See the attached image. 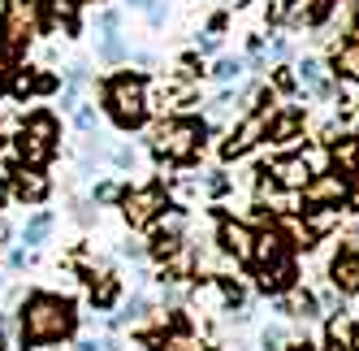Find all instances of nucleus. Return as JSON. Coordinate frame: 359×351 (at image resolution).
Here are the masks:
<instances>
[{"mask_svg":"<svg viewBox=\"0 0 359 351\" xmlns=\"http://www.w3.org/2000/svg\"><path fill=\"white\" fill-rule=\"evenodd\" d=\"M74 325H79V312H74L69 299L39 291V295L27 299V308H22V347L39 351L48 343H61V338L74 334Z\"/></svg>","mask_w":359,"mask_h":351,"instance_id":"obj_1","label":"nucleus"},{"mask_svg":"<svg viewBox=\"0 0 359 351\" xmlns=\"http://www.w3.org/2000/svg\"><path fill=\"white\" fill-rule=\"evenodd\" d=\"M39 0H5L0 5V48L5 53H27L31 35H39Z\"/></svg>","mask_w":359,"mask_h":351,"instance_id":"obj_2","label":"nucleus"},{"mask_svg":"<svg viewBox=\"0 0 359 351\" xmlns=\"http://www.w3.org/2000/svg\"><path fill=\"white\" fill-rule=\"evenodd\" d=\"M104 105H109L117 126L135 131L147 117V87H143V79H135V74H117V79L104 87Z\"/></svg>","mask_w":359,"mask_h":351,"instance_id":"obj_3","label":"nucleus"},{"mask_svg":"<svg viewBox=\"0 0 359 351\" xmlns=\"http://www.w3.org/2000/svg\"><path fill=\"white\" fill-rule=\"evenodd\" d=\"M18 152H22L27 165H43L48 157L57 152V121L48 113H35L27 121V131H22V139H18Z\"/></svg>","mask_w":359,"mask_h":351,"instance_id":"obj_4","label":"nucleus"},{"mask_svg":"<svg viewBox=\"0 0 359 351\" xmlns=\"http://www.w3.org/2000/svg\"><path fill=\"white\" fill-rule=\"evenodd\" d=\"M199 135H203L199 121H165L161 135H156V152L165 161H191L195 147H199Z\"/></svg>","mask_w":359,"mask_h":351,"instance_id":"obj_5","label":"nucleus"},{"mask_svg":"<svg viewBox=\"0 0 359 351\" xmlns=\"http://www.w3.org/2000/svg\"><path fill=\"white\" fill-rule=\"evenodd\" d=\"M121 204H126V221L143 225V221H151V217L165 208V195H161V187H143V191H130Z\"/></svg>","mask_w":359,"mask_h":351,"instance_id":"obj_6","label":"nucleus"},{"mask_svg":"<svg viewBox=\"0 0 359 351\" xmlns=\"http://www.w3.org/2000/svg\"><path fill=\"white\" fill-rule=\"evenodd\" d=\"M13 195H18V199H31V204H39V199L48 195V178H43L35 165H31V169L22 165V169L13 173Z\"/></svg>","mask_w":359,"mask_h":351,"instance_id":"obj_7","label":"nucleus"},{"mask_svg":"<svg viewBox=\"0 0 359 351\" xmlns=\"http://www.w3.org/2000/svg\"><path fill=\"white\" fill-rule=\"evenodd\" d=\"M290 282H294L290 256H277V260H264V265H260V286H264V291H286Z\"/></svg>","mask_w":359,"mask_h":351,"instance_id":"obj_8","label":"nucleus"},{"mask_svg":"<svg viewBox=\"0 0 359 351\" xmlns=\"http://www.w3.org/2000/svg\"><path fill=\"white\" fill-rule=\"evenodd\" d=\"M264 126H269V117H264V113H251V117L243 121V131H238L234 139L225 143V157H238V152H247V147H251L255 139L264 135Z\"/></svg>","mask_w":359,"mask_h":351,"instance_id":"obj_9","label":"nucleus"},{"mask_svg":"<svg viewBox=\"0 0 359 351\" xmlns=\"http://www.w3.org/2000/svg\"><path fill=\"white\" fill-rule=\"evenodd\" d=\"M100 27H104L100 57H104V61H121V57H126V44H121V35H117V13H104V18H100Z\"/></svg>","mask_w":359,"mask_h":351,"instance_id":"obj_10","label":"nucleus"},{"mask_svg":"<svg viewBox=\"0 0 359 351\" xmlns=\"http://www.w3.org/2000/svg\"><path fill=\"white\" fill-rule=\"evenodd\" d=\"M221 239H225V247H229V252H234L238 260H251V247H255V239L243 230L238 221H225V225H221Z\"/></svg>","mask_w":359,"mask_h":351,"instance_id":"obj_11","label":"nucleus"},{"mask_svg":"<svg viewBox=\"0 0 359 351\" xmlns=\"http://www.w3.org/2000/svg\"><path fill=\"white\" fill-rule=\"evenodd\" d=\"M346 195V183L333 173V178H320V183H307V199H316V204H329V199H342Z\"/></svg>","mask_w":359,"mask_h":351,"instance_id":"obj_12","label":"nucleus"},{"mask_svg":"<svg viewBox=\"0 0 359 351\" xmlns=\"http://www.w3.org/2000/svg\"><path fill=\"white\" fill-rule=\"evenodd\" d=\"M333 282H338L342 291H359V256H342L338 265H333Z\"/></svg>","mask_w":359,"mask_h":351,"instance_id":"obj_13","label":"nucleus"},{"mask_svg":"<svg viewBox=\"0 0 359 351\" xmlns=\"http://www.w3.org/2000/svg\"><path fill=\"white\" fill-rule=\"evenodd\" d=\"M277 178L286 187H307V161H281L277 165Z\"/></svg>","mask_w":359,"mask_h":351,"instance_id":"obj_14","label":"nucleus"},{"mask_svg":"<svg viewBox=\"0 0 359 351\" xmlns=\"http://www.w3.org/2000/svg\"><path fill=\"white\" fill-rule=\"evenodd\" d=\"M48 230H53V213H35V217L27 221V230H22V239L35 247V243H43V239H48Z\"/></svg>","mask_w":359,"mask_h":351,"instance_id":"obj_15","label":"nucleus"},{"mask_svg":"<svg viewBox=\"0 0 359 351\" xmlns=\"http://www.w3.org/2000/svg\"><path fill=\"white\" fill-rule=\"evenodd\" d=\"M333 165H342V169H355L359 165V143L355 139H346L338 152H333Z\"/></svg>","mask_w":359,"mask_h":351,"instance_id":"obj_16","label":"nucleus"},{"mask_svg":"<svg viewBox=\"0 0 359 351\" xmlns=\"http://www.w3.org/2000/svg\"><path fill=\"white\" fill-rule=\"evenodd\" d=\"M303 79H307V87H312V91L329 95V83H325V74H320V65H316V61H303Z\"/></svg>","mask_w":359,"mask_h":351,"instance_id":"obj_17","label":"nucleus"},{"mask_svg":"<svg viewBox=\"0 0 359 351\" xmlns=\"http://www.w3.org/2000/svg\"><path fill=\"white\" fill-rule=\"evenodd\" d=\"M161 351H203L191 334H182V330H177V334H169L165 343H161Z\"/></svg>","mask_w":359,"mask_h":351,"instance_id":"obj_18","label":"nucleus"},{"mask_svg":"<svg viewBox=\"0 0 359 351\" xmlns=\"http://www.w3.org/2000/svg\"><path fill=\"white\" fill-rule=\"evenodd\" d=\"M113 295H117V286H113V278H104V282H100V286L91 291V299H95V304H113Z\"/></svg>","mask_w":359,"mask_h":351,"instance_id":"obj_19","label":"nucleus"},{"mask_svg":"<svg viewBox=\"0 0 359 351\" xmlns=\"http://www.w3.org/2000/svg\"><path fill=\"white\" fill-rule=\"evenodd\" d=\"M139 312H143V299L135 295V299H130V304H121V312H117V325H126V321H135Z\"/></svg>","mask_w":359,"mask_h":351,"instance_id":"obj_20","label":"nucleus"},{"mask_svg":"<svg viewBox=\"0 0 359 351\" xmlns=\"http://www.w3.org/2000/svg\"><path fill=\"white\" fill-rule=\"evenodd\" d=\"M53 13L69 22V18H74V0H53Z\"/></svg>","mask_w":359,"mask_h":351,"instance_id":"obj_21","label":"nucleus"},{"mask_svg":"<svg viewBox=\"0 0 359 351\" xmlns=\"http://www.w3.org/2000/svg\"><path fill=\"white\" fill-rule=\"evenodd\" d=\"M238 69H243L238 61H221V65H217V79H234V74H238Z\"/></svg>","mask_w":359,"mask_h":351,"instance_id":"obj_22","label":"nucleus"},{"mask_svg":"<svg viewBox=\"0 0 359 351\" xmlns=\"http://www.w3.org/2000/svg\"><path fill=\"white\" fill-rule=\"evenodd\" d=\"M281 338H286L281 330H264V347H269V351H273V347H281Z\"/></svg>","mask_w":359,"mask_h":351,"instance_id":"obj_23","label":"nucleus"},{"mask_svg":"<svg viewBox=\"0 0 359 351\" xmlns=\"http://www.w3.org/2000/svg\"><path fill=\"white\" fill-rule=\"evenodd\" d=\"M9 79H13V69H9V61H5V57H0V91L9 87Z\"/></svg>","mask_w":359,"mask_h":351,"instance_id":"obj_24","label":"nucleus"},{"mask_svg":"<svg viewBox=\"0 0 359 351\" xmlns=\"http://www.w3.org/2000/svg\"><path fill=\"white\" fill-rule=\"evenodd\" d=\"M79 126H83V131L95 126V113H91V109H79Z\"/></svg>","mask_w":359,"mask_h":351,"instance_id":"obj_25","label":"nucleus"},{"mask_svg":"<svg viewBox=\"0 0 359 351\" xmlns=\"http://www.w3.org/2000/svg\"><path fill=\"white\" fill-rule=\"evenodd\" d=\"M113 195H117L113 183H100V187H95V199H113Z\"/></svg>","mask_w":359,"mask_h":351,"instance_id":"obj_26","label":"nucleus"},{"mask_svg":"<svg viewBox=\"0 0 359 351\" xmlns=\"http://www.w3.org/2000/svg\"><path fill=\"white\" fill-rule=\"evenodd\" d=\"M290 131H294V117H281V121H277V135H281V139H286Z\"/></svg>","mask_w":359,"mask_h":351,"instance_id":"obj_27","label":"nucleus"},{"mask_svg":"<svg viewBox=\"0 0 359 351\" xmlns=\"http://www.w3.org/2000/svg\"><path fill=\"white\" fill-rule=\"evenodd\" d=\"M130 5H135V9H147V5H151V0H130Z\"/></svg>","mask_w":359,"mask_h":351,"instance_id":"obj_28","label":"nucleus"},{"mask_svg":"<svg viewBox=\"0 0 359 351\" xmlns=\"http://www.w3.org/2000/svg\"><path fill=\"white\" fill-rule=\"evenodd\" d=\"M351 347H355V351H359V330H355V343H351Z\"/></svg>","mask_w":359,"mask_h":351,"instance_id":"obj_29","label":"nucleus"},{"mask_svg":"<svg viewBox=\"0 0 359 351\" xmlns=\"http://www.w3.org/2000/svg\"><path fill=\"white\" fill-rule=\"evenodd\" d=\"M294 351H312V347H294Z\"/></svg>","mask_w":359,"mask_h":351,"instance_id":"obj_30","label":"nucleus"},{"mask_svg":"<svg viewBox=\"0 0 359 351\" xmlns=\"http://www.w3.org/2000/svg\"><path fill=\"white\" fill-rule=\"evenodd\" d=\"M0 282H5V278H0Z\"/></svg>","mask_w":359,"mask_h":351,"instance_id":"obj_31","label":"nucleus"}]
</instances>
